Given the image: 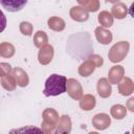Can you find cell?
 <instances>
[{
    "label": "cell",
    "mask_w": 134,
    "mask_h": 134,
    "mask_svg": "<svg viewBox=\"0 0 134 134\" xmlns=\"http://www.w3.org/2000/svg\"><path fill=\"white\" fill-rule=\"evenodd\" d=\"M6 27V17L0 9V32H2Z\"/></svg>",
    "instance_id": "obj_3"
},
{
    "label": "cell",
    "mask_w": 134,
    "mask_h": 134,
    "mask_svg": "<svg viewBox=\"0 0 134 134\" xmlns=\"http://www.w3.org/2000/svg\"><path fill=\"white\" fill-rule=\"evenodd\" d=\"M67 79L64 75L51 74L45 82V87L43 93L45 96H58L66 92Z\"/></svg>",
    "instance_id": "obj_1"
},
{
    "label": "cell",
    "mask_w": 134,
    "mask_h": 134,
    "mask_svg": "<svg viewBox=\"0 0 134 134\" xmlns=\"http://www.w3.org/2000/svg\"><path fill=\"white\" fill-rule=\"evenodd\" d=\"M28 0H0L1 5L7 12L15 13L21 10L26 4Z\"/></svg>",
    "instance_id": "obj_2"
}]
</instances>
